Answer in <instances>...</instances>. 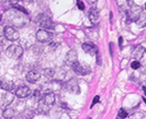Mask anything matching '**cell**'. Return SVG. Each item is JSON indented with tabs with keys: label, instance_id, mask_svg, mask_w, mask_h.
<instances>
[{
	"label": "cell",
	"instance_id": "obj_1",
	"mask_svg": "<svg viewBox=\"0 0 146 119\" xmlns=\"http://www.w3.org/2000/svg\"><path fill=\"white\" fill-rule=\"evenodd\" d=\"M6 54L9 58L12 59H19L23 55V48L19 45H10L6 50Z\"/></svg>",
	"mask_w": 146,
	"mask_h": 119
},
{
	"label": "cell",
	"instance_id": "obj_2",
	"mask_svg": "<svg viewBox=\"0 0 146 119\" xmlns=\"http://www.w3.org/2000/svg\"><path fill=\"white\" fill-rule=\"evenodd\" d=\"M36 22L37 24L43 27V29H47V30H52L54 27V24H53V21L52 19L45 13H42V14L37 15L36 18Z\"/></svg>",
	"mask_w": 146,
	"mask_h": 119
},
{
	"label": "cell",
	"instance_id": "obj_3",
	"mask_svg": "<svg viewBox=\"0 0 146 119\" xmlns=\"http://www.w3.org/2000/svg\"><path fill=\"white\" fill-rule=\"evenodd\" d=\"M72 69L74 70V72L76 75H87L91 72V69L88 65H85V63H79V62H75L72 65Z\"/></svg>",
	"mask_w": 146,
	"mask_h": 119
},
{
	"label": "cell",
	"instance_id": "obj_4",
	"mask_svg": "<svg viewBox=\"0 0 146 119\" xmlns=\"http://www.w3.org/2000/svg\"><path fill=\"white\" fill-rule=\"evenodd\" d=\"M5 37L8 41H11V42H15V41H18L19 37H20V34L19 32L15 30L13 26H5Z\"/></svg>",
	"mask_w": 146,
	"mask_h": 119
},
{
	"label": "cell",
	"instance_id": "obj_5",
	"mask_svg": "<svg viewBox=\"0 0 146 119\" xmlns=\"http://www.w3.org/2000/svg\"><path fill=\"white\" fill-rule=\"evenodd\" d=\"M65 89L67 92L72 93V94H79L80 93V89H79V84H78V80L77 79H70L69 81L66 82Z\"/></svg>",
	"mask_w": 146,
	"mask_h": 119
},
{
	"label": "cell",
	"instance_id": "obj_6",
	"mask_svg": "<svg viewBox=\"0 0 146 119\" xmlns=\"http://www.w3.org/2000/svg\"><path fill=\"white\" fill-rule=\"evenodd\" d=\"M36 38L41 43H46V42H51L54 38V34L47 30H38L36 32Z\"/></svg>",
	"mask_w": 146,
	"mask_h": 119
},
{
	"label": "cell",
	"instance_id": "obj_7",
	"mask_svg": "<svg viewBox=\"0 0 146 119\" xmlns=\"http://www.w3.org/2000/svg\"><path fill=\"white\" fill-rule=\"evenodd\" d=\"M13 98H15V95H13L12 93L6 92V93L1 96V98H0V106H1L2 108L8 107L9 105L13 102Z\"/></svg>",
	"mask_w": 146,
	"mask_h": 119
},
{
	"label": "cell",
	"instance_id": "obj_8",
	"mask_svg": "<svg viewBox=\"0 0 146 119\" xmlns=\"http://www.w3.org/2000/svg\"><path fill=\"white\" fill-rule=\"evenodd\" d=\"M30 94H31V90L25 85L19 86L15 90V96L19 97V98H25V97L29 96Z\"/></svg>",
	"mask_w": 146,
	"mask_h": 119
},
{
	"label": "cell",
	"instance_id": "obj_9",
	"mask_svg": "<svg viewBox=\"0 0 146 119\" xmlns=\"http://www.w3.org/2000/svg\"><path fill=\"white\" fill-rule=\"evenodd\" d=\"M82 49H84V52L89 54V55H91V56H95L98 54V48H97V46L95 44H91V43H84L82 44Z\"/></svg>",
	"mask_w": 146,
	"mask_h": 119
},
{
	"label": "cell",
	"instance_id": "obj_10",
	"mask_svg": "<svg viewBox=\"0 0 146 119\" xmlns=\"http://www.w3.org/2000/svg\"><path fill=\"white\" fill-rule=\"evenodd\" d=\"M141 13H142V8L139 7V6L133 5V6H131V9L129 11V18L131 20H136Z\"/></svg>",
	"mask_w": 146,
	"mask_h": 119
},
{
	"label": "cell",
	"instance_id": "obj_11",
	"mask_svg": "<svg viewBox=\"0 0 146 119\" xmlns=\"http://www.w3.org/2000/svg\"><path fill=\"white\" fill-rule=\"evenodd\" d=\"M77 52L76 50H69V52H67V55H66V58H65V62L66 65H68V66H72L73 63H75L76 61H77Z\"/></svg>",
	"mask_w": 146,
	"mask_h": 119
},
{
	"label": "cell",
	"instance_id": "obj_12",
	"mask_svg": "<svg viewBox=\"0 0 146 119\" xmlns=\"http://www.w3.org/2000/svg\"><path fill=\"white\" fill-rule=\"evenodd\" d=\"M40 76H41V73L37 70H31L27 75V80L30 83H35L40 79Z\"/></svg>",
	"mask_w": 146,
	"mask_h": 119
},
{
	"label": "cell",
	"instance_id": "obj_13",
	"mask_svg": "<svg viewBox=\"0 0 146 119\" xmlns=\"http://www.w3.org/2000/svg\"><path fill=\"white\" fill-rule=\"evenodd\" d=\"M0 86L1 89L7 91V92H11L15 90V83L12 81H9V80H0Z\"/></svg>",
	"mask_w": 146,
	"mask_h": 119
},
{
	"label": "cell",
	"instance_id": "obj_14",
	"mask_svg": "<svg viewBox=\"0 0 146 119\" xmlns=\"http://www.w3.org/2000/svg\"><path fill=\"white\" fill-rule=\"evenodd\" d=\"M145 48L143 47V45H139V46H136L135 47V49H134V52H133V57L135 58V60H139L142 57H143V55H144V52H145Z\"/></svg>",
	"mask_w": 146,
	"mask_h": 119
},
{
	"label": "cell",
	"instance_id": "obj_15",
	"mask_svg": "<svg viewBox=\"0 0 146 119\" xmlns=\"http://www.w3.org/2000/svg\"><path fill=\"white\" fill-rule=\"evenodd\" d=\"M88 18L91 22H97L99 20V10L96 8H91L88 11Z\"/></svg>",
	"mask_w": 146,
	"mask_h": 119
},
{
	"label": "cell",
	"instance_id": "obj_16",
	"mask_svg": "<svg viewBox=\"0 0 146 119\" xmlns=\"http://www.w3.org/2000/svg\"><path fill=\"white\" fill-rule=\"evenodd\" d=\"M37 109H38V112H41L43 115H47L50 112V106L46 104L44 101H40L38 106H37Z\"/></svg>",
	"mask_w": 146,
	"mask_h": 119
},
{
	"label": "cell",
	"instance_id": "obj_17",
	"mask_svg": "<svg viewBox=\"0 0 146 119\" xmlns=\"http://www.w3.org/2000/svg\"><path fill=\"white\" fill-rule=\"evenodd\" d=\"M43 101L48 105V106L53 105L55 103V95H54V93H53V92H48V93L44 94Z\"/></svg>",
	"mask_w": 146,
	"mask_h": 119
},
{
	"label": "cell",
	"instance_id": "obj_18",
	"mask_svg": "<svg viewBox=\"0 0 146 119\" xmlns=\"http://www.w3.org/2000/svg\"><path fill=\"white\" fill-rule=\"evenodd\" d=\"M10 5H11V7L12 8H15V9H17V10L21 11V12H23L24 14H28V11L25 10V8L20 5V0H11V1H10Z\"/></svg>",
	"mask_w": 146,
	"mask_h": 119
},
{
	"label": "cell",
	"instance_id": "obj_19",
	"mask_svg": "<svg viewBox=\"0 0 146 119\" xmlns=\"http://www.w3.org/2000/svg\"><path fill=\"white\" fill-rule=\"evenodd\" d=\"M135 22H136L137 26H139V27H144V26H146V13L142 12V13L139 15V18L135 20Z\"/></svg>",
	"mask_w": 146,
	"mask_h": 119
},
{
	"label": "cell",
	"instance_id": "obj_20",
	"mask_svg": "<svg viewBox=\"0 0 146 119\" xmlns=\"http://www.w3.org/2000/svg\"><path fill=\"white\" fill-rule=\"evenodd\" d=\"M2 116L6 119H11L15 117V109L12 108H6L3 112H2Z\"/></svg>",
	"mask_w": 146,
	"mask_h": 119
},
{
	"label": "cell",
	"instance_id": "obj_21",
	"mask_svg": "<svg viewBox=\"0 0 146 119\" xmlns=\"http://www.w3.org/2000/svg\"><path fill=\"white\" fill-rule=\"evenodd\" d=\"M43 75H44V76H46L47 79H51V78L54 76L55 72H54V70H53V69L45 68V69H43Z\"/></svg>",
	"mask_w": 146,
	"mask_h": 119
},
{
	"label": "cell",
	"instance_id": "obj_22",
	"mask_svg": "<svg viewBox=\"0 0 146 119\" xmlns=\"http://www.w3.org/2000/svg\"><path fill=\"white\" fill-rule=\"evenodd\" d=\"M129 115H127V112H125L124 109H120L119 110V114H117V119H124V118H126Z\"/></svg>",
	"mask_w": 146,
	"mask_h": 119
},
{
	"label": "cell",
	"instance_id": "obj_23",
	"mask_svg": "<svg viewBox=\"0 0 146 119\" xmlns=\"http://www.w3.org/2000/svg\"><path fill=\"white\" fill-rule=\"evenodd\" d=\"M3 38H6L5 37V27L0 25V45L3 44Z\"/></svg>",
	"mask_w": 146,
	"mask_h": 119
},
{
	"label": "cell",
	"instance_id": "obj_24",
	"mask_svg": "<svg viewBox=\"0 0 146 119\" xmlns=\"http://www.w3.org/2000/svg\"><path fill=\"white\" fill-rule=\"evenodd\" d=\"M139 67H141V65H139V60H134V61L131 63V68L132 69H134V70H137Z\"/></svg>",
	"mask_w": 146,
	"mask_h": 119
},
{
	"label": "cell",
	"instance_id": "obj_25",
	"mask_svg": "<svg viewBox=\"0 0 146 119\" xmlns=\"http://www.w3.org/2000/svg\"><path fill=\"white\" fill-rule=\"evenodd\" d=\"M131 119H143V114L142 112H135L131 116Z\"/></svg>",
	"mask_w": 146,
	"mask_h": 119
},
{
	"label": "cell",
	"instance_id": "obj_26",
	"mask_svg": "<svg viewBox=\"0 0 146 119\" xmlns=\"http://www.w3.org/2000/svg\"><path fill=\"white\" fill-rule=\"evenodd\" d=\"M77 7H78L79 10H84V9H85V5H84V2H82L81 0H78V1H77Z\"/></svg>",
	"mask_w": 146,
	"mask_h": 119
},
{
	"label": "cell",
	"instance_id": "obj_27",
	"mask_svg": "<svg viewBox=\"0 0 146 119\" xmlns=\"http://www.w3.org/2000/svg\"><path fill=\"white\" fill-rule=\"evenodd\" d=\"M99 101H100V97L98 96H95V98H94V101H92V103H91V107H94V105H96L97 103H99Z\"/></svg>",
	"mask_w": 146,
	"mask_h": 119
},
{
	"label": "cell",
	"instance_id": "obj_28",
	"mask_svg": "<svg viewBox=\"0 0 146 119\" xmlns=\"http://www.w3.org/2000/svg\"><path fill=\"white\" fill-rule=\"evenodd\" d=\"M122 45H123V37H119V46H120V48H122Z\"/></svg>",
	"mask_w": 146,
	"mask_h": 119
},
{
	"label": "cell",
	"instance_id": "obj_29",
	"mask_svg": "<svg viewBox=\"0 0 146 119\" xmlns=\"http://www.w3.org/2000/svg\"><path fill=\"white\" fill-rule=\"evenodd\" d=\"M97 1H98V0H88V2H89L90 5H96Z\"/></svg>",
	"mask_w": 146,
	"mask_h": 119
},
{
	"label": "cell",
	"instance_id": "obj_30",
	"mask_svg": "<svg viewBox=\"0 0 146 119\" xmlns=\"http://www.w3.org/2000/svg\"><path fill=\"white\" fill-rule=\"evenodd\" d=\"M127 5H130V6H133L134 3H133V1H132V0H127Z\"/></svg>",
	"mask_w": 146,
	"mask_h": 119
},
{
	"label": "cell",
	"instance_id": "obj_31",
	"mask_svg": "<svg viewBox=\"0 0 146 119\" xmlns=\"http://www.w3.org/2000/svg\"><path fill=\"white\" fill-rule=\"evenodd\" d=\"M25 1H27V2H30V3H31V2H35V1H37V0H25Z\"/></svg>",
	"mask_w": 146,
	"mask_h": 119
},
{
	"label": "cell",
	"instance_id": "obj_32",
	"mask_svg": "<svg viewBox=\"0 0 146 119\" xmlns=\"http://www.w3.org/2000/svg\"><path fill=\"white\" fill-rule=\"evenodd\" d=\"M143 91H144V93H145L146 95V86H143Z\"/></svg>",
	"mask_w": 146,
	"mask_h": 119
},
{
	"label": "cell",
	"instance_id": "obj_33",
	"mask_svg": "<svg viewBox=\"0 0 146 119\" xmlns=\"http://www.w3.org/2000/svg\"><path fill=\"white\" fill-rule=\"evenodd\" d=\"M145 8H146V5H145Z\"/></svg>",
	"mask_w": 146,
	"mask_h": 119
},
{
	"label": "cell",
	"instance_id": "obj_34",
	"mask_svg": "<svg viewBox=\"0 0 146 119\" xmlns=\"http://www.w3.org/2000/svg\"><path fill=\"white\" fill-rule=\"evenodd\" d=\"M0 18H1V16H0Z\"/></svg>",
	"mask_w": 146,
	"mask_h": 119
},
{
	"label": "cell",
	"instance_id": "obj_35",
	"mask_svg": "<svg viewBox=\"0 0 146 119\" xmlns=\"http://www.w3.org/2000/svg\"><path fill=\"white\" fill-rule=\"evenodd\" d=\"M89 119H90V118H89Z\"/></svg>",
	"mask_w": 146,
	"mask_h": 119
}]
</instances>
